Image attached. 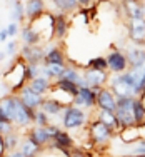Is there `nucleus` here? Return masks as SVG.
<instances>
[{"label": "nucleus", "mask_w": 145, "mask_h": 157, "mask_svg": "<svg viewBox=\"0 0 145 157\" xmlns=\"http://www.w3.org/2000/svg\"><path fill=\"white\" fill-rule=\"evenodd\" d=\"M2 107L5 110V114L9 115L10 121L18 125H27L30 121L35 119L33 109L25 105L20 97H5L2 100Z\"/></svg>", "instance_id": "1"}, {"label": "nucleus", "mask_w": 145, "mask_h": 157, "mask_svg": "<svg viewBox=\"0 0 145 157\" xmlns=\"http://www.w3.org/2000/svg\"><path fill=\"white\" fill-rule=\"evenodd\" d=\"M133 102L135 97H118L117 99V109L115 115L118 119L120 129H127V127L135 125V117H133Z\"/></svg>", "instance_id": "2"}, {"label": "nucleus", "mask_w": 145, "mask_h": 157, "mask_svg": "<svg viewBox=\"0 0 145 157\" xmlns=\"http://www.w3.org/2000/svg\"><path fill=\"white\" fill-rule=\"evenodd\" d=\"M128 39L135 45H145V17L142 18H128L127 22Z\"/></svg>", "instance_id": "3"}, {"label": "nucleus", "mask_w": 145, "mask_h": 157, "mask_svg": "<svg viewBox=\"0 0 145 157\" xmlns=\"http://www.w3.org/2000/svg\"><path fill=\"white\" fill-rule=\"evenodd\" d=\"M107 62H109V70L113 74H122L128 69L127 54H124L118 48H112L110 50V54L107 55Z\"/></svg>", "instance_id": "4"}, {"label": "nucleus", "mask_w": 145, "mask_h": 157, "mask_svg": "<svg viewBox=\"0 0 145 157\" xmlns=\"http://www.w3.org/2000/svg\"><path fill=\"white\" fill-rule=\"evenodd\" d=\"M45 48L40 47L39 44L37 45H28L25 44L20 50V57L22 60H25L27 63H43V59H45Z\"/></svg>", "instance_id": "5"}, {"label": "nucleus", "mask_w": 145, "mask_h": 157, "mask_svg": "<svg viewBox=\"0 0 145 157\" xmlns=\"http://www.w3.org/2000/svg\"><path fill=\"white\" fill-rule=\"evenodd\" d=\"M84 78L87 82V87H92L99 92L103 87V84L109 80V74H107V70H97L87 67V70L84 72Z\"/></svg>", "instance_id": "6"}, {"label": "nucleus", "mask_w": 145, "mask_h": 157, "mask_svg": "<svg viewBox=\"0 0 145 157\" xmlns=\"http://www.w3.org/2000/svg\"><path fill=\"white\" fill-rule=\"evenodd\" d=\"M110 87H112V92L115 94V97H137L135 90L125 82V78L122 77V74H115V75L110 78Z\"/></svg>", "instance_id": "7"}, {"label": "nucleus", "mask_w": 145, "mask_h": 157, "mask_svg": "<svg viewBox=\"0 0 145 157\" xmlns=\"http://www.w3.org/2000/svg\"><path fill=\"white\" fill-rule=\"evenodd\" d=\"M122 10L127 18L145 17V0H122Z\"/></svg>", "instance_id": "8"}, {"label": "nucleus", "mask_w": 145, "mask_h": 157, "mask_svg": "<svg viewBox=\"0 0 145 157\" xmlns=\"http://www.w3.org/2000/svg\"><path fill=\"white\" fill-rule=\"evenodd\" d=\"M85 122V114L79 107H67L64 112V125L67 129H77Z\"/></svg>", "instance_id": "9"}, {"label": "nucleus", "mask_w": 145, "mask_h": 157, "mask_svg": "<svg viewBox=\"0 0 145 157\" xmlns=\"http://www.w3.org/2000/svg\"><path fill=\"white\" fill-rule=\"evenodd\" d=\"M97 105H99L100 109L115 112V109H117V97H115V94L112 92V89L102 87L97 92Z\"/></svg>", "instance_id": "10"}, {"label": "nucleus", "mask_w": 145, "mask_h": 157, "mask_svg": "<svg viewBox=\"0 0 145 157\" xmlns=\"http://www.w3.org/2000/svg\"><path fill=\"white\" fill-rule=\"evenodd\" d=\"M90 134H92L94 142H97V144H105V142H109V139L112 137V129L107 124H103L102 121H99L92 125Z\"/></svg>", "instance_id": "11"}, {"label": "nucleus", "mask_w": 145, "mask_h": 157, "mask_svg": "<svg viewBox=\"0 0 145 157\" xmlns=\"http://www.w3.org/2000/svg\"><path fill=\"white\" fill-rule=\"evenodd\" d=\"M128 69H145V48L143 47H132L127 50Z\"/></svg>", "instance_id": "12"}, {"label": "nucleus", "mask_w": 145, "mask_h": 157, "mask_svg": "<svg viewBox=\"0 0 145 157\" xmlns=\"http://www.w3.org/2000/svg\"><path fill=\"white\" fill-rule=\"evenodd\" d=\"M77 105H84V107H92L97 104V90L92 87H80L79 94L73 97Z\"/></svg>", "instance_id": "13"}, {"label": "nucleus", "mask_w": 145, "mask_h": 157, "mask_svg": "<svg viewBox=\"0 0 145 157\" xmlns=\"http://www.w3.org/2000/svg\"><path fill=\"white\" fill-rule=\"evenodd\" d=\"M69 33V18H67V13L58 12L54 18V37L57 40L65 39V35Z\"/></svg>", "instance_id": "14"}, {"label": "nucleus", "mask_w": 145, "mask_h": 157, "mask_svg": "<svg viewBox=\"0 0 145 157\" xmlns=\"http://www.w3.org/2000/svg\"><path fill=\"white\" fill-rule=\"evenodd\" d=\"M20 99H22V102H24L27 107H30V109H37V107H40V105H42V102H43L42 95L37 94L35 90H32L30 87H24V89H22V90H20Z\"/></svg>", "instance_id": "15"}, {"label": "nucleus", "mask_w": 145, "mask_h": 157, "mask_svg": "<svg viewBox=\"0 0 145 157\" xmlns=\"http://www.w3.org/2000/svg\"><path fill=\"white\" fill-rule=\"evenodd\" d=\"M45 13V2L43 0H27L25 3V17L28 20L40 17Z\"/></svg>", "instance_id": "16"}, {"label": "nucleus", "mask_w": 145, "mask_h": 157, "mask_svg": "<svg viewBox=\"0 0 145 157\" xmlns=\"http://www.w3.org/2000/svg\"><path fill=\"white\" fill-rule=\"evenodd\" d=\"M20 35H22V40H24L25 44H28V45H37V44H40V40H42L40 33L37 32L32 25H25V27L22 29Z\"/></svg>", "instance_id": "17"}, {"label": "nucleus", "mask_w": 145, "mask_h": 157, "mask_svg": "<svg viewBox=\"0 0 145 157\" xmlns=\"http://www.w3.org/2000/svg\"><path fill=\"white\" fill-rule=\"evenodd\" d=\"M43 63H60V65H65V55L62 52V48H58V47L48 48L45 52Z\"/></svg>", "instance_id": "18"}, {"label": "nucleus", "mask_w": 145, "mask_h": 157, "mask_svg": "<svg viewBox=\"0 0 145 157\" xmlns=\"http://www.w3.org/2000/svg\"><path fill=\"white\" fill-rule=\"evenodd\" d=\"M28 87L32 89V90H35L37 94H45V92L50 89V80L45 77V75H39V77H35V78H32L30 80V85Z\"/></svg>", "instance_id": "19"}, {"label": "nucleus", "mask_w": 145, "mask_h": 157, "mask_svg": "<svg viewBox=\"0 0 145 157\" xmlns=\"http://www.w3.org/2000/svg\"><path fill=\"white\" fill-rule=\"evenodd\" d=\"M55 87L58 89V90H62V92H67V94H70L72 97H75L77 94H79V85L75 84V82H72V80H67V78L64 77H60V78H57V84H55Z\"/></svg>", "instance_id": "20"}, {"label": "nucleus", "mask_w": 145, "mask_h": 157, "mask_svg": "<svg viewBox=\"0 0 145 157\" xmlns=\"http://www.w3.org/2000/svg\"><path fill=\"white\" fill-rule=\"evenodd\" d=\"M99 121H102L103 124H107L110 129H120V124H118V119L115 115L113 110H105V109H100L99 114Z\"/></svg>", "instance_id": "21"}, {"label": "nucleus", "mask_w": 145, "mask_h": 157, "mask_svg": "<svg viewBox=\"0 0 145 157\" xmlns=\"http://www.w3.org/2000/svg\"><path fill=\"white\" fill-rule=\"evenodd\" d=\"M52 2L58 9V12H64V13H72L80 7V3L77 0H52Z\"/></svg>", "instance_id": "22"}, {"label": "nucleus", "mask_w": 145, "mask_h": 157, "mask_svg": "<svg viewBox=\"0 0 145 157\" xmlns=\"http://www.w3.org/2000/svg\"><path fill=\"white\" fill-rule=\"evenodd\" d=\"M30 139H32L33 142H35L37 145H42V144H45L47 140H50V134H48L47 127L39 125V127H35V129L32 130Z\"/></svg>", "instance_id": "23"}, {"label": "nucleus", "mask_w": 145, "mask_h": 157, "mask_svg": "<svg viewBox=\"0 0 145 157\" xmlns=\"http://www.w3.org/2000/svg\"><path fill=\"white\" fill-rule=\"evenodd\" d=\"M40 107H42V110L45 112V114H48V115H57L58 112L64 109V105H62L58 100H55V99H47V100H43Z\"/></svg>", "instance_id": "24"}, {"label": "nucleus", "mask_w": 145, "mask_h": 157, "mask_svg": "<svg viewBox=\"0 0 145 157\" xmlns=\"http://www.w3.org/2000/svg\"><path fill=\"white\" fill-rule=\"evenodd\" d=\"M12 20L13 22H22L25 17V5H22L20 0H13L12 2Z\"/></svg>", "instance_id": "25"}, {"label": "nucleus", "mask_w": 145, "mask_h": 157, "mask_svg": "<svg viewBox=\"0 0 145 157\" xmlns=\"http://www.w3.org/2000/svg\"><path fill=\"white\" fill-rule=\"evenodd\" d=\"M133 117H135V124H142L145 121V107L142 104V100L135 97V102H133Z\"/></svg>", "instance_id": "26"}, {"label": "nucleus", "mask_w": 145, "mask_h": 157, "mask_svg": "<svg viewBox=\"0 0 145 157\" xmlns=\"http://www.w3.org/2000/svg\"><path fill=\"white\" fill-rule=\"evenodd\" d=\"M54 140H55V145H57V147H60V149H64V151H65L67 147H70V145H72V139L69 137V134L62 132V130H58V132L55 134Z\"/></svg>", "instance_id": "27"}, {"label": "nucleus", "mask_w": 145, "mask_h": 157, "mask_svg": "<svg viewBox=\"0 0 145 157\" xmlns=\"http://www.w3.org/2000/svg\"><path fill=\"white\" fill-rule=\"evenodd\" d=\"M88 69H97V70H109V62L107 57H94L87 63Z\"/></svg>", "instance_id": "28"}, {"label": "nucleus", "mask_w": 145, "mask_h": 157, "mask_svg": "<svg viewBox=\"0 0 145 157\" xmlns=\"http://www.w3.org/2000/svg\"><path fill=\"white\" fill-rule=\"evenodd\" d=\"M37 151H39V145H37L32 139L25 140L24 145H22V154H24L25 157H35Z\"/></svg>", "instance_id": "29"}, {"label": "nucleus", "mask_w": 145, "mask_h": 157, "mask_svg": "<svg viewBox=\"0 0 145 157\" xmlns=\"http://www.w3.org/2000/svg\"><path fill=\"white\" fill-rule=\"evenodd\" d=\"M47 115L43 110H40V112H35V119L33 121L37 122V125H42V127H45L47 125V122H48V119H47Z\"/></svg>", "instance_id": "30"}, {"label": "nucleus", "mask_w": 145, "mask_h": 157, "mask_svg": "<svg viewBox=\"0 0 145 157\" xmlns=\"http://www.w3.org/2000/svg\"><path fill=\"white\" fill-rule=\"evenodd\" d=\"M7 32H9L10 39H13V37L18 33V22H10L9 27H7Z\"/></svg>", "instance_id": "31"}, {"label": "nucleus", "mask_w": 145, "mask_h": 157, "mask_svg": "<svg viewBox=\"0 0 145 157\" xmlns=\"http://www.w3.org/2000/svg\"><path fill=\"white\" fill-rule=\"evenodd\" d=\"M133 154L135 155H145V140H139V144L135 145Z\"/></svg>", "instance_id": "32"}, {"label": "nucleus", "mask_w": 145, "mask_h": 157, "mask_svg": "<svg viewBox=\"0 0 145 157\" xmlns=\"http://www.w3.org/2000/svg\"><path fill=\"white\" fill-rule=\"evenodd\" d=\"M15 50H17V42H15V40H10V42L7 44L5 52H7L9 55H13V54H15Z\"/></svg>", "instance_id": "33"}, {"label": "nucleus", "mask_w": 145, "mask_h": 157, "mask_svg": "<svg viewBox=\"0 0 145 157\" xmlns=\"http://www.w3.org/2000/svg\"><path fill=\"white\" fill-rule=\"evenodd\" d=\"M5 147H13V145L17 144V137L15 136H7V139H5Z\"/></svg>", "instance_id": "34"}, {"label": "nucleus", "mask_w": 145, "mask_h": 157, "mask_svg": "<svg viewBox=\"0 0 145 157\" xmlns=\"http://www.w3.org/2000/svg\"><path fill=\"white\" fill-rule=\"evenodd\" d=\"M0 122H12V121L9 119V115L5 114V110H3L2 104H0Z\"/></svg>", "instance_id": "35"}, {"label": "nucleus", "mask_w": 145, "mask_h": 157, "mask_svg": "<svg viewBox=\"0 0 145 157\" xmlns=\"http://www.w3.org/2000/svg\"><path fill=\"white\" fill-rule=\"evenodd\" d=\"M7 39H9V32H7V29H2L0 30V42H5Z\"/></svg>", "instance_id": "36"}, {"label": "nucleus", "mask_w": 145, "mask_h": 157, "mask_svg": "<svg viewBox=\"0 0 145 157\" xmlns=\"http://www.w3.org/2000/svg\"><path fill=\"white\" fill-rule=\"evenodd\" d=\"M77 2H79L80 5H84V7H88L92 2H94V0H77Z\"/></svg>", "instance_id": "37"}, {"label": "nucleus", "mask_w": 145, "mask_h": 157, "mask_svg": "<svg viewBox=\"0 0 145 157\" xmlns=\"http://www.w3.org/2000/svg\"><path fill=\"white\" fill-rule=\"evenodd\" d=\"M140 90L145 92V70H143V75H142V82H140Z\"/></svg>", "instance_id": "38"}, {"label": "nucleus", "mask_w": 145, "mask_h": 157, "mask_svg": "<svg viewBox=\"0 0 145 157\" xmlns=\"http://www.w3.org/2000/svg\"><path fill=\"white\" fill-rule=\"evenodd\" d=\"M9 157H25V155L22 154V151H20V152H13V154H10Z\"/></svg>", "instance_id": "39"}, {"label": "nucleus", "mask_w": 145, "mask_h": 157, "mask_svg": "<svg viewBox=\"0 0 145 157\" xmlns=\"http://www.w3.org/2000/svg\"><path fill=\"white\" fill-rule=\"evenodd\" d=\"M5 55H7V52H0V60H3V59H5Z\"/></svg>", "instance_id": "40"}, {"label": "nucleus", "mask_w": 145, "mask_h": 157, "mask_svg": "<svg viewBox=\"0 0 145 157\" xmlns=\"http://www.w3.org/2000/svg\"><path fill=\"white\" fill-rule=\"evenodd\" d=\"M73 157H84V155H82L80 152H75V154H73Z\"/></svg>", "instance_id": "41"}]
</instances>
